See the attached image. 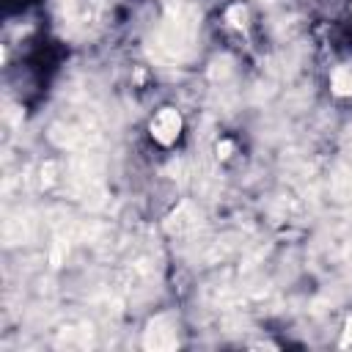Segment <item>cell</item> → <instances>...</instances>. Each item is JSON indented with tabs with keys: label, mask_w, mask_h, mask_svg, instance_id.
<instances>
[{
	"label": "cell",
	"mask_w": 352,
	"mask_h": 352,
	"mask_svg": "<svg viewBox=\"0 0 352 352\" xmlns=\"http://www.w3.org/2000/svg\"><path fill=\"white\" fill-rule=\"evenodd\" d=\"M198 14L192 8H184L182 14H170L168 22L160 28L154 44H157V55L162 60H184L192 50L195 41V30H198Z\"/></svg>",
	"instance_id": "6da1fadb"
},
{
	"label": "cell",
	"mask_w": 352,
	"mask_h": 352,
	"mask_svg": "<svg viewBox=\"0 0 352 352\" xmlns=\"http://www.w3.org/2000/svg\"><path fill=\"white\" fill-rule=\"evenodd\" d=\"M179 344V336H176V324L170 316H157L146 324L143 330V346L151 349V352H168V349H176Z\"/></svg>",
	"instance_id": "7a4b0ae2"
},
{
	"label": "cell",
	"mask_w": 352,
	"mask_h": 352,
	"mask_svg": "<svg viewBox=\"0 0 352 352\" xmlns=\"http://www.w3.org/2000/svg\"><path fill=\"white\" fill-rule=\"evenodd\" d=\"M179 132H182V116H179V110L162 107V110L151 118V138H154L157 143L170 146V143H176Z\"/></svg>",
	"instance_id": "3957f363"
},
{
	"label": "cell",
	"mask_w": 352,
	"mask_h": 352,
	"mask_svg": "<svg viewBox=\"0 0 352 352\" xmlns=\"http://www.w3.org/2000/svg\"><path fill=\"white\" fill-rule=\"evenodd\" d=\"M198 220H201V214H198V209L192 204H179V209L168 217L165 228H168V234H187V231H192L198 226Z\"/></svg>",
	"instance_id": "277c9868"
},
{
	"label": "cell",
	"mask_w": 352,
	"mask_h": 352,
	"mask_svg": "<svg viewBox=\"0 0 352 352\" xmlns=\"http://www.w3.org/2000/svg\"><path fill=\"white\" fill-rule=\"evenodd\" d=\"M330 88H333V94H338V96H352V60L336 66V72H333V77H330Z\"/></svg>",
	"instance_id": "5b68a950"
},
{
	"label": "cell",
	"mask_w": 352,
	"mask_h": 352,
	"mask_svg": "<svg viewBox=\"0 0 352 352\" xmlns=\"http://www.w3.org/2000/svg\"><path fill=\"white\" fill-rule=\"evenodd\" d=\"M226 19H228L234 28H239V30H242V28L248 25V8H245L242 3H236V6H231V8L226 11Z\"/></svg>",
	"instance_id": "8992f818"
},
{
	"label": "cell",
	"mask_w": 352,
	"mask_h": 352,
	"mask_svg": "<svg viewBox=\"0 0 352 352\" xmlns=\"http://www.w3.org/2000/svg\"><path fill=\"white\" fill-rule=\"evenodd\" d=\"M231 60L228 58H217L214 63H212V80H223V77H228V72H231V66H228Z\"/></svg>",
	"instance_id": "52a82bcc"
},
{
	"label": "cell",
	"mask_w": 352,
	"mask_h": 352,
	"mask_svg": "<svg viewBox=\"0 0 352 352\" xmlns=\"http://www.w3.org/2000/svg\"><path fill=\"white\" fill-rule=\"evenodd\" d=\"M55 173H58V165H55V162H44V165H41V184L50 187V184L58 179Z\"/></svg>",
	"instance_id": "ba28073f"
},
{
	"label": "cell",
	"mask_w": 352,
	"mask_h": 352,
	"mask_svg": "<svg viewBox=\"0 0 352 352\" xmlns=\"http://www.w3.org/2000/svg\"><path fill=\"white\" fill-rule=\"evenodd\" d=\"M162 8H165L168 16L170 14H182L184 8H190V0H162Z\"/></svg>",
	"instance_id": "9c48e42d"
},
{
	"label": "cell",
	"mask_w": 352,
	"mask_h": 352,
	"mask_svg": "<svg viewBox=\"0 0 352 352\" xmlns=\"http://www.w3.org/2000/svg\"><path fill=\"white\" fill-rule=\"evenodd\" d=\"M231 151H234V143H231V140H220V143H217V157H220V160L231 157Z\"/></svg>",
	"instance_id": "30bf717a"
},
{
	"label": "cell",
	"mask_w": 352,
	"mask_h": 352,
	"mask_svg": "<svg viewBox=\"0 0 352 352\" xmlns=\"http://www.w3.org/2000/svg\"><path fill=\"white\" fill-rule=\"evenodd\" d=\"M352 344V316L346 319V324H344V336H341V346H349Z\"/></svg>",
	"instance_id": "8fae6325"
}]
</instances>
